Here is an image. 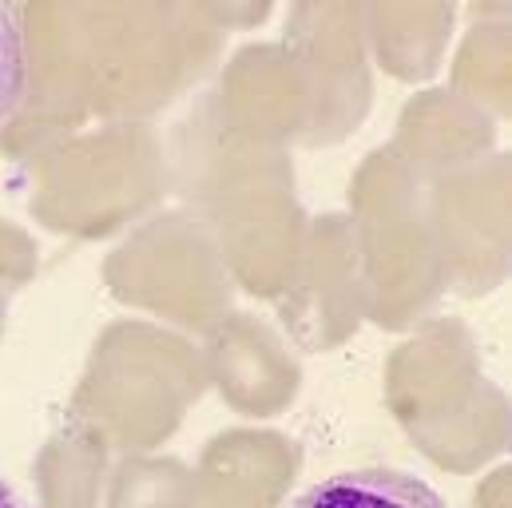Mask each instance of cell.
Returning a JSON list of instances; mask_svg holds the SVG:
<instances>
[{"label":"cell","mask_w":512,"mask_h":508,"mask_svg":"<svg viewBox=\"0 0 512 508\" xmlns=\"http://www.w3.org/2000/svg\"><path fill=\"white\" fill-rule=\"evenodd\" d=\"M290 508H449L437 489L397 469H350L310 485Z\"/></svg>","instance_id":"cell-1"},{"label":"cell","mask_w":512,"mask_h":508,"mask_svg":"<svg viewBox=\"0 0 512 508\" xmlns=\"http://www.w3.org/2000/svg\"><path fill=\"white\" fill-rule=\"evenodd\" d=\"M24 32L20 12L12 4H0V124L12 116V108L24 96Z\"/></svg>","instance_id":"cell-2"}]
</instances>
